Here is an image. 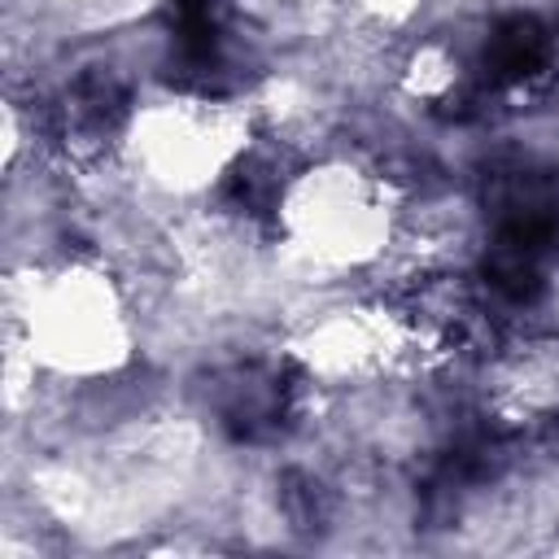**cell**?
Returning <instances> with one entry per match:
<instances>
[{
    "label": "cell",
    "mask_w": 559,
    "mask_h": 559,
    "mask_svg": "<svg viewBox=\"0 0 559 559\" xmlns=\"http://www.w3.org/2000/svg\"><path fill=\"white\" fill-rule=\"evenodd\" d=\"M275 498H280V511L288 520L293 533L301 537H319L328 524H332V493L319 476L301 472V467H288L275 485Z\"/></svg>",
    "instance_id": "obj_7"
},
{
    "label": "cell",
    "mask_w": 559,
    "mask_h": 559,
    "mask_svg": "<svg viewBox=\"0 0 559 559\" xmlns=\"http://www.w3.org/2000/svg\"><path fill=\"white\" fill-rule=\"evenodd\" d=\"M550 57H555L550 26L533 13H511V17L493 22V31L485 35V48L476 57V83L489 96L533 87L550 70Z\"/></svg>",
    "instance_id": "obj_4"
},
{
    "label": "cell",
    "mask_w": 559,
    "mask_h": 559,
    "mask_svg": "<svg viewBox=\"0 0 559 559\" xmlns=\"http://www.w3.org/2000/svg\"><path fill=\"white\" fill-rule=\"evenodd\" d=\"M301 397V367L288 358H249L210 371L205 402L218 428L240 445H266L293 432Z\"/></svg>",
    "instance_id": "obj_2"
},
{
    "label": "cell",
    "mask_w": 559,
    "mask_h": 559,
    "mask_svg": "<svg viewBox=\"0 0 559 559\" xmlns=\"http://www.w3.org/2000/svg\"><path fill=\"white\" fill-rule=\"evenodd\" d=\"M550 35H555V52H559V17H555V26H550Z\"/></svg>",
    "instance_id": "obj_10"
},
{
    "label": "cell",
    "mask_w": 559,
    "mask_h": 559,
    "mask_svg": "<svg viewBox=\"0 0 559 559\" xmlns=\"http://www.w3.org/2000/svg\"><path fill=\"white\" fill-rule=\"evenodd\" d=\"M480 210L493 249L537 262L559 253V166L528 157L493 162L480 183Z\"/></svg>",
    "instance_id": "obj_1"
},
{
    "label": "cell",
    "mask_w": 559,
    "mask_h": 559,
    "mask_svg": "<svg viewBox=\"0 0 559 559\" xmlns=\"http://www.w3.org/2000/svg\"><path fill=\"white\" fill-rule=\"evenodd\" d=\"M253 79V61L231 44V31L205 39H175L162 61V83L188 96H231Z\"/></svg>",
    "instance_id": "obj_6"
},
{
    "label": "cell",
    "mask_w": 559,
    "mask_h": 559,
    "mask_svg": "<svg viewBox=\"0 0 559 559\" xmlns=\"http://www.w3.org/2000/svg\"><path fill=\"white\" fill-rule=\"evenodd\" d=\"M297 170H301V157H297L288 144L262 135V140H253V144L227 166V175H223V201H227L236 214L253 218V223H271Z\"/></svg>",
    "instance_id": "obj_5"
},
{
    "label": "cell",
    "mask_w": 559,
    "mask_h": 559,
    "mask_svg": "<svg viewBox=\"0 0 559 559\" xmlns=\"http://www.w3.org/2000/svg\"><path fill=\"white\" fill-rule=\"evenodd\" d=\"M480 275L489 284V293H498L511 306H533L546 293V262L524 258V253H511V249H493L489 245Z\"/></svg>",
    "instance_id": "obj_8"
},
{
    "label": "cell",
    "mask_w": 559,
    "mask_h": 559,
    "mask_svg": "<svg viewBox=\"0 0 559 559\" xmlns=\"http://www.w3.org/2000/svg\"><path fill=\"white\" fill-rule=\"evenodd\" d=\"M162 17L170 26V44L175 39H205V35L231 31V0H166Z\"/></svg>",
    "instance_id": "obj_9"
},
{
    "label": "cell",
    "mask_w": 559,
    "mask_h": 559,
    "mask_svg": "<svg viewBox=\"0 0 559 559\" xmlns=\"http://www.w3.org/2000/svg\"><path fill=\"white\" fill-rule=\"evenodd\" d=\"M131 109L127 79L114 66H87L74 83L44 105V131L74 157H96L114 144Z\"/></svg>",
    "instance_id": "obj_3"
}]
</instances>
